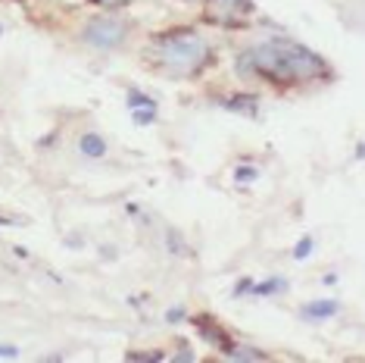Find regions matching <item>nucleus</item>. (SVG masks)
Listing matches in <instances>:
<instances>
[{"label": "nucleus", "mask_w": 365, "mask_h": 363, "mask_svg": "<svg viewBox=\"0 0 365 363\" xmlns=\"http://www.w3.org/2000/svg\"><path fill=\"white\" fill-rule=\"evenodd\" d=\"M197 326H200V332H203V338H210V342H215L219 344V348H231V342L225 338V332H222V329H212L210 326V317H197Z\"/></svg>", "instance_id": "423d86ee"}, {"label": "nucleus", "mask_w": 365, "mask_h": 363, "mask_svg": "<svg viewBox=\"0 0 365 363\" xmlns=\"http://www.w3.org/2000/svg\"><path fill=\"white\" fill-rule=\"evenodd\" d=\"M0 357H19V348H13V344H0Z\"/></svg>", "instance_id": "f3484780"}, {"label": "nucleus", "mask_w": 365, "mask_h": 363, "mask_svg": "<svg viewBox=\"0 0 365 363\" xmlns=\"http://www.w3.org/2000/svg\"><path fill=\"white\" fill-rule=\"evenodd\" d=\"M228 354H231L235 360H265V354H262V351H253V348H235V344L228 348Z\"/></svg>", "instance_id": "1a4fd4ad"}, {"label": "nucleus", "mask_w": 365, "mask_h": 363, "mask_svg": "<svg viewBox=\"0 0 365 363\" xmlns=\"http://www.w3.org/2000/svg\"><path fill=\"white\" fill-rule=\"evenodd\" d=\"M163 60L169 63L172 69L197 72L210 60V47L197 35H190V31H175V35H169L163 41Z\"/></svg>", "instance_id": "f03ea898"}, {"label": "nucleus", "mask_w": 365, "mask_h": 363, "mask_svg": "<svg viewBox=\"0 0 365 363\" xmlns=\"http://www.w3.org/2000/svg\"><path fill=\"white\" fill-rule=\"evenodd\" d=\"M337 310H340L337 301H312L303 307V319H328V317H334Z\"/></svg>", "instance_id": "20e7f679"}, {"label": "nucleus", "mask_w": 365, "mask_h": 363, "mask_svg": "<svg viewBox=\"0 0 365 363\" xmlns=\"http://www.w3.org/2000/svg\"><path fill=\"white\" fill-rule=\"evenodd\" d=\"M81 38H85V44H91V47L110 51V47H115V44H122V41H125V22L103 16V19L88 22V29L81 31Z\"/></svg>", "instance_id": "7ed1b4c3"}, {"label": "nucleus", "mask_w": 365, "mask_h": 363, "mask_svg": "<svg viewBox=\"0 0 365 363\" xmlns=\"http://www.w3.org/2000/svg\"><path fill=\"white\" fill-rule=\"evenodd\" d=\"M128 104L135 106V110H138V106H153V101H150V97H144V94H131Z\"/></svg>", "instance_id": "ddd939ff"}, {"label": "nucleus", "mask_w": 365, "mask_h": 363, "mask_svg": "<svg viewBox=\"0 0 365 363\" xmlns=\"http://www.w3.org/2000/svg\"><path fill=\"white\" fill-rule=\"evenodd\" d=\"M287 282L284 279H269V282H259V285H253V294H259V298H269V294H275V292H284Z\"/></svg>", "instance_id": "0eeeda50"}, {"label": "nucleus", "mask_w": 365, "mask_h": 363, "mask_svg": "<svg viewBox=\"0 0 365 363\" xmlns=\"http://www.w3.org/2000/svg\"><path fill=\"white\" fill-rule=\"evenodd\" d=\"M250 56H253V69H259L262 76H269L275 81H303L325 69L319 54H312L309 47L297 44L290 38L265 41V44L253 47Z\"/></svg>", "instance_id": "f257e3e1"}, {"label": "nucleus", "mask_w": 365, "mask_h": 363, "mask_svg": "<svg viewBox=\"0 0 365 363\" xmlns=\"http://www.w3.org/2000/svg\"><path fill=\"white\" fill-rule=\"evenodd\" d=\"M135 122H138V126H150V122H153V106H147V110H140V106H138V110H135Z\"/></svg>", "instance_id": "9b49d317"}, {"label": "nucleus", "mask_w": 365, "mask_h": 363, "mask_svg": "<svg viewBox=\"0 0 365 363\" xmlns=\"http://www.w3.org/2000/svg\"><path fill=\"white\" fill-rule=\"evenodd\" d=\"M0 222H6V226H16V222H26L22 217H0Z\"/></svg>", "instance_id": "a211bd4d"}, {"label": "nucleus", "mask_w": 365, "mask_h": 363, "mask_svg": "<svg viewBox=\"0 0 365 363\" xmlns=\"http://www.w3.org/2000/svg\"><path fill=\"white\" fill-rule=\"evenodd\" d=\"M309 254H312V238H303V242L294 247V260H306Z\"/></svg>", "instance_id": "9d476101"}, {"label": "nucleus", "mask_w": 365, "mask_h": 363, "mask_svg": "<svg viewBox=\"0 0 365 363\" xmlns=\"http://www.w3.org/2000/svg\"><path fill=\"white\" fill-rule=\"evenodd\" d=\"M128 357H131V360H163V354H156V351H144V354H138V351H135V354H128Z\"/></svg>", "instance_id": "4468645a"}, {"label": "nucleus", "mask_w": 365, "mask_h": 363, "mask_svg": "<svg viewBox=\"0 0 365 363\" xmlns=\"http://www.w3.org/2000/svg\"><path fill=\"white\" fill-rule=\"evenodd\" d=\"M247 292H253V282L250 279H240L237 288H235V298H240V294H247Z\"/></svg>", "instance_id": "2eb2a0df"}, {"label": "nucleus", "mask_w": 365, "mask_h": 363, "mask_svg": "<svg viewBox=\"0 0 365 363\" xmlns=\"http://www.w3.org/2000/svg\"><path fill=\"white\" fill-rule=\"evenodd\" d=\"M78 151L85 154V156H103L106 154V141H103L101 135H94V131H88V135H81Z\"/></svg>", "instance_id": "39448f33"}, {"label": "nucleus", "mask_w": 365, "mask_h": 363, "mask_svg": "<svg viewBox=\"0 0 365 363\" xmlns=\"http://www.w3.org/2000/svg\"><path fill=\"white\" fill-rule=\"evenodd\" d=\"M228 110H240V113H250V116H256V101L253 97H235V101L225 104Z\"/></svg>", "instance_id": "6e6552de"}, {"label": "nucleus", "mask_w": 365, "mask_h": 363, "mask_svg": "<svg viewBox=\"0 0 365 363\" xmlns=\"http://www.w3.org/2000/svg\"><path fill=\"white\" fill-rule=\"evenodd\" d=\"M181 317H185V307H172L169 313H165V319H169V323H181Z\"/></svg>", "instance_id": "dca6fc26"}, {"label": "nucleus", "mask_w": 365, "mask_h": 363, "mask_svg": "<svg viewBox=\"0 0 365 363\" xmlns=\"http://www.w3.org/2000/svg\"><path fill=\"white\" fill-rule=\"evenodd\" d=\"M175 360H194V351H178Z\"/></svg>", "instance_id": "6ab92c4d"}, {"label": "nucleus", "mask_w": 365, "mask_h": 363, "mask_svg": "<svg viewBox=\"0 0 365 363\" xmlns=\"http://www.w3.org/2000/svg\"><path fill=\"white\" fill-rule=\"evenodd\" d=\"M235 179H237V182H253V179H256V169H253V166H240V169L235 172Z\"/></svg>", "instance_id": "f8f14e48"}]
</instances>
